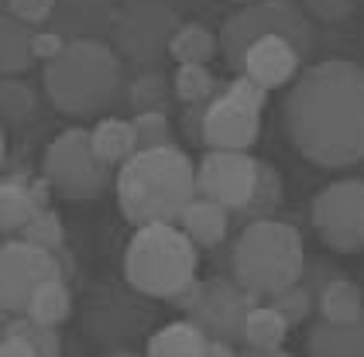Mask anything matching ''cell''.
Returning <instances> with one entry per match:
<instances>
[{
    "label": "cell",
    "mask_w": 364,
    "mask_h": 357,
    "mask_svg": "<svg viewBox=\"0 0 364 357\" xmlns=\"http://www.w3.org/2000/svg\"><path fill=\"white\" fill-rule=\"evenodd\" d=\"M255 186H258V159H251L247 151L206 148V155L196 165V193L223 203L230 213H241L251 203Z\"/></svg>",
    "instance_id": "obj_13"
},
{
    "label": "cell",
    "mask_w": 364,
    "mask_h": 357,
    "mask_svg": "<svg viewBox=\"0 0 364 357\" xmlns=\"http://www.w3.org/2000/svg\"><path fill=\"white\" fill-rule=\"evenodd\" d=\"M18 238L31 240V244H38L45 251H62L65 247V227H62V217L48 206V210H41L35 213L31 223H24V230H21Z\"/></svg>",
    "instance_id": "obj_29"
},
{
    "label": "cell",
    "mask_w": 364,
    "mask_h": 357,
    "mask_svg": "<svg viewBox=\"0 0 364 357\" xmlns=\"http://www.w3.org/2000/svg\"><path fill=\"white\" fill-rule=\"evenodd\" d=\"M186 309V319H193L210 340H227L237 343L244 340V319L247 309L262 299H255L247 289L227 278H210V282H193L182 296L172 299Z\"/></svg>",
    "instance_id": "obj_9"
},
{
    "label": "cell",
    "mask_w": 364,
    "mask_h": 357,
    "mask_svg": "<svg viewBox=\"0 0 364 357\" xmlns=\"http://www.w3.org/2000/svg\"><path fill=\"white\" fill-rule=\"evenodd\" d=\"M172 97H176L172 80H165L162 73H144V76H138L131 82V107H134V114H151V110L165 114Z\"/></svg>",
    "instance_id": "obj_28"
},
{
    "label": "cell",
    "mask_w": 364,
    "mask_h": 357,
    "mask_svg": "<svg viewBox=\"0 0 364 357\" xmlns=\"http://www.w3.org/2000/svg\"><path fill=\"white\" fill-rule=\"evenodd\" d=\"M0 110H4L7 127H24L38 114V97H35V90L28 82L4 76V82H0Z\"/></svg>",
    "instance_id": "obj_26"
},
{
    "label": "cell",
    "mask_w": 364,
    "mask_h": 357,
    "mask_svg": "<svg viewBox=\"0 0 364 357\" xmlns=\"http://www.w3.org/2000/svg\"><path fill=\"white\" fill-rule=\"evenodd\" d=\"M309 357H364V316L350 323L316 319L306 337Z\"/></svg>",
    "instance_id": "obj_15"
},
{
    "label": "cell",
    "mask_w": 364,
    "mask_h": 357,
    "mask_svg": "<svg viewBox=\"0 0 364 357\" xmlns=\"http://www.w3.org/2000/svg\"><path fill=\"white\" fill-rule=\"evenodd\" d=\"M182 21L162 0H131L114 18V41L131 62H155L176 38Z\"/></svg>",
    "instance_id": "obj_12"
},
{
    "label": "cell",
    "mask_w": 364,
    "mask_h": 357,
    "mask_svg": "<svg viewBox=\"0 0 364 357\" xmlns=\"http://www.w3.org/2000/svg\"><path fill=\"white\" fill-rule=\"evenodd\" d=\"M4 330H14V334H24V337L35 343V351H38V357H62V337L55 326H41V323H35V319H28L24 313L18 316V323H11L7 319V326Z\"/></svg>",
    "instance_id": "obj_30"
},
{
    "label": "cell",
    "mask_w": 364,
    "mask_h": 357,
    "mask_svg": "<svg viewBox=\"0 0 364 357\" xmlns=\"http://www.w3.org/2000/svg\"><path fill=\"white\" fill-rule=\"evenodd\" d=\"M264 35H285V38H292L299 45L303 55H309V48H313L309 21H306V14L292 0H251V4H244L241 11H234L230 18L223 21L220 59L234 73H241L247 48L258 38H264Z\"/></svg>",
    "instance_id": "obj_6"
},
{
    "label": "cell",
    "mask_w": 364,
    "mask_h": 357,
    "mask_svg": "<svg viewBox=\"0 0 364 357\" xmlns=\"http://www.w3.org/2000/svg\"><path fill=\"white\" fill-rule=\"evenodd\" d=\"M131 120H134L141 148H165V144H172V124H168L165 114L151 110V114H134Z\"/></svg>",
    "instance_id": "obj_32"
},
{
    "label": "cell",
    "mask_w": 364,
    "mask_h": 357,
    "mask_svg": "<svg viewBox=\"0 0 364 357\" xmlns=\"http://www.w3.org/2000/svg\"><path fill=\"white\" fill-rule=\"evenodd\" d=\"M35 31L18 18L0 21V69L4 76H21L35 65Z\"/></svg>",
    "instance_id": "obj_20"
},
{
    "label": "cell",
    "mask_w": 364,
    "mask_h": 357,
    "mask_svg": "<svg viewBox=\"0 0 364 357\" xmlns=\"http://www.w3.org/2000/svg\"><path fill=\"white\" fill-rule=\"evenodd\" d=\"M65 45L69 41L62 38L59 31H35V59H45V62L59 59L65 52Z\"/></svg>",
    "instance_id": "obj_34"
},
{
    "label": "cell",
    "mask_w": 364,
    "mask_h": 357,
    "mask_svg": "<svg viewBox=\"0 0 364 357\" xmlns=\"http://www.w3.org/2000/svg\"><path fill=\"white\" fill-rule=\"evenodd\" d=\"M282 206V176L272 161H258V186H255V196L244 206L237 217L244 223H255V220H268L275 210Z\"/></svg>",
    "instance_id": "obj_25"
},
{
    "label": "cell",
    "mask_w": 364,
    "mask_h": 357,
    "mask_svg": "<svg viewBox=\"0 0 364 357\" xmlns=\"http://www.w3.org/2000/svg\"><path fill=\"white\" fill-rule=\"evenodd\" d=\"M289 337V319L272 302H255L244 319V343L251 351H282Z\"/></svg>",
    "instance_id": "obj_21"
},
{
    "label": "cell",
    "mask_w": 364,
    "mask_h": 357,
    "mask_svg": "<svg viewBox=\"0 0 364 357\" xmlns=\"http://www.w3.org/2000/svg\"><path fill=\"white\" fill-rule=\"evenodd\" d=\"M196 244L176 223H144L124 251V278L155 299H176L196 282Z\"/></svg>",
    "instance_id": "obj_5"
},
{
    "label": "cell",
    "mask_w": 364,
    "mask_h": 357,
    "mask_svg": "<svg viewBox=\"0 0 364 357\" xmlns=\"http://www.w3.org/2000/svg\"><path fill=\"white\" fill-rule=\"evenodd\" d=\"M41 210H48V206L38 203L31 178H4V186H0V230L7 238L21 234L24 223H31L35 213H41Z\"/></svg>",
    "instance_id": "obj_18"
},
{
    "label": "cell",
    "mask_w": 364,
    "mask_h": 357,
    "mask_svg": "<svg viewBox=\"0 0 364 357\" xmlns=\"http://www.w3.org/2000/svg\"><path fill=\"white\" fill-rule=\"evenodd\" d=\"M90 138H93V151H97V159L107 161L110 169H121L131 155H138V151H141V144H138V131H134V120L103 117L97 127H90Z\"/></svg>",
    "instance_id": "obj_17"
},
{
    "label": "cell",
    "mask_w": 364,
    "mask_h": 357,
    "mask_svg": "<svg viewBox=\"0 0 364 357\" xmlns=\"http://www.w3.org/2000/svg\"><path fill=\"white\" fill-rule=\"evenodd\" d=\"M217 52H220V35H213L206 24H196V21L182 24L168 45V55L179 65L182 62H210Z\"/></svg>",
    "instance_id": "obj_24"
},
{
    "label": "cell",
    "mask_w": 364,
    "mask_h": 357,
    "mask_svg": "<svg viewBox=\"0 0 364 357\" xmlns=\"http://www.w3.org/2000/svg\"><path fill=\"white\" fill-rule=\"evenodd\" d=\"M110 357H138V354H127V351H117V354H110Z\"/></svg>",
    "instance_id": "obj_39"
},
{
    "label": "cell",
    "mask_w": 364,
    "mask_h": 357,
    "mask_svg": "<svg viewBox=\"0 0 364 357\" xmlns=\"http://www.w3.org/2000/svg\"><path fill=\"white\" fill-rule=\"evenodd\" d=\"M364 316V292L350 278H326L320 289V319L326 323H350Z\"/></svg>",
    "instance_id": "obj_22"
},
{
    "label": "cell",
    "mask_w": 364,
    "mask_h": 357,
    "mask_svg": "<svg viewBox=\"0 0 364 357\" xmlns=\"http://www.w3.org/2000/svg\"><path fill=\"white\" fill-rule=\"evenodd\" d=\"M282 127L313 165L344 169L364 161V65L326 59L303 69L282 100Z\"/></svg>",
    "instance_id": "obj_1"
},
{
    "label": "cell",
    "mask_w": 364,
    "mask_h": 357,
    "mask_svg": "<svg viewBox=\"0 0 364 357\" xmlns=\"http://www.w3.org/2000/svg\"><path fill=\"white\" fill-rule=\"evenodd\" d=\"M241 357H292V354H285V351H251L247 347V354H241Z\"/></svg>",
    "instance_id": "obj_38"
},
{
    "label": "cell",
    "mask_w": 364,
    "mask_h": 357,
    "mask_svg": "<svg viewBox=\"0 0 364 357\" xmlns=\"http://www.w3.org/2000/svg\"><path fill=\"white\" fill-rule=\"evenodd\" d=\"M268 90L255 82L247 73H237L223 86V93L206 103L203 110L200 141L206 148H227V151H247L258 131H262V110Z\"/></svg>",
    "instance_id": "obj_7"
},
{
    "label": "cell",
    "mask_w": 364,
    "mask_h": 357,
    "mask_svg": "<svg viewBox=\"0 0 364 357\" xmlns=\"http://www.w3.org/2000/svg\"><path fill=\"white\" fill-rule=\"evenodd\" d=\"M234 4H251V0H234Z\"/></svg>",
    "instance_id": "obj_40"
},
{
    "label": "cell",
    "mask_w": 364,
    "mask_h": 357,
    "mask_svg": "<svg viewBox=\"0 0 364 357\" xmlns=\"http://www.w3.org/2000/svg\"><path fill=\"white\" fill-rule=\"evenodd\" d=\"M285 319H289V326H299L306 316H309V309H313V292L306 289L303 282H296V285H289L285 292L268 299Z\"/></svg>",
    "instance_id": "obj_31"
},
{
    "label": "cell",
    "mask_w": 364,
    "mask_h": 357,
    "mask_svg": "<svg viewBox=\"0 0 364 357\" xmlns=\"http://www.w3.org/2000/svg\"><path fill=\"white\" fill-rule=\"evenodd\" d=\"M172 90H176V100L193 107V103H206L217 97V80L206 62H182L172 76Z\"/></svg>",
    "instance_id": "obj_27"
},
{
    "label": "cell",
    "mask_w": 364,
    "mask_h": 357,
    "mask_svg": "<svg viewBox=\"0 0 364 357\" xmlns=\"http://www.w3.org/2000/svg\"><path fill=\"white\" fill-rule=\"evenodd\" d=\"M230 268H234V278H237L241 289H247L255 299L268 302L272 296L285 292L289 285H296L303 278V234L292 223H282L275 217L244 223V230L234 240Z\"/></svg>",
    "instance_id": "obj_4"
},
{
    "label": "cell",
    "mask_w": 364,
    "mask_h": 357,
    "mask_svg": "<svg viewBox=\"0 0 364 357\" xmlns=\"http://www.w3.org/2000/svg\"><path fill=\"white\" fill-rule=\"evenodd\" d=\"M313 227L330 251H364V178H337L313 196Z\"/></svg>",
    "instance_id": "obj_10"
},
{
    "label": "cell",
    "mask_w": 364,
    "mask_h": 357,
    "mask_svg": "<svg viewBox=\"0 0 364 357\" xmlns=\"http://www.w3.org/2000/svg\"><path fill=\"white\" fill-rule=\"evenodd\" d=\"M117 206L127 223H179L186 206L200 196L196 193V165L189 155L165 144V148H141L124 161L114 176Z\"/></svg>",
    "instance_id": "obj_2"
},
{
    "label": "cell",
    "mask_w": 364,
    "mask_h": 357,
    "mask_svg": "<svg viewBox=\"0 0 364 357\" xmlns=\"http://www.w3.org/2000/svg\"><path fill=\"white\" fill-rule=\"evenodd\" d=\"M0 357H38V351H35V343L24 337V334L4 330V340H0Z\"/></svg>",
    "instance_id": "obj_35"
},
{
    "label": "cell",
    "mask_w": 364,
    "mask_h": 357,
    "mask_svg": "<svg viewBox=\"0 0 364 357\" xmlns=\"http://www.w3.org/2000/svg\"><path fill=\"white\" fill-rule=\"evenodd\" d=\"M303 52L299 45L285 35H264L258 38L247 55H244V69L255 82H262L264 90H279V86H289V82L299 76V65H303Z\"/></svg>",
    "instance_id": "obj_14"
},
{
    "label": "cell",
    "mask_w": 364,
    "mask_h": 357,
    "mask_svg": "<svg viewBox=\"0 0 364 357\" xmlns=\"http://www.w3.org/2000/svg\"><path fill=\"white\" fill-rule=\"evenodd\" d=\"M28 319H35L41 326H59L73 316V296H69V285L65 278H48L38 292L28 302Z\"/></svg>",
    "instance_id": "obj_23"
},
{
    "label": "cell",
    "mask_w": 364,
    "mask_h": 357,
    "mask_svg": "<svg viewBox=\"0 0 364 357\" xmlns=\"http://www.w3.org/2000/svg\"><path fill=\"white\" fill-rule=\"evenodd\" d=\"M45 97L69 117L107 110L121 90V55L100 38H73L59 59L45 62Z\"/></svg>",
    "instance_id": "obj_3"
},
{
    "label": "cell",
    "mask_w": 364,
    "mask_h": 357,
    "mask_svg": "<svg viewBox=\"0 0 364 357\" xmlns=\"http://www.w3.org/2000/svg\"><path fill=\"white\" fill-rule=\"evenodd\" d=\"M206 343H210V337L193 319H176V323H165L148 340L144 357H206Z\"/></svg>",
    "instance_id": "obj_19"
},
{
    "label": "cell",
    "mask_w": 364,
    "mask_h": 357,
    "mask_svg": "<svg viewBox=\"0 0 364 357\" xmlns=\"http://www.w3.org/2000/svg\"><path fill=\"white\" fill-rule=\"evenodd\" d=\"M41 169H45V178L52 182L55 196L73 199V203L97 199L114 182L110 165L97 159L93 138H90L86 127H65L59 138L48 144Z\"/></svg>",
    "instance_id": "obj_8"
},
{
    "label": "cell",
    "mask_w": 364,
    "mask_h": 357,
    "mask_svg": "<svg viewBox=\"0 0 364 357\" xmlns=\"http://www.w3.org/2000/svg\"><path fill=\"white\" fill-rule=\"evenodd\" d=\"M320 18H326V21H341V18H347L350 11H354V4L350 0H306Z\"/></svg>",
    "instance_id": "obj_36"
},
{
    "label": "cell",
    "mask_w": 364,
    "mask_h": 357,
    "mask_svg": "<svg viewBox=\"0 0 364 357\" xmlns=\"http://www.w3.org/2000/svg\"><path fill=\"white\" fill-rule=\"evenodd\" d=\"M59 0H7V14L24 21V24H41L55 14Z\"/></svg>",
    "instance_id": "obj_33"
},
{
    "label": "cell",
    "mask_w": 364,
    "mask_h": 357,
    "mask_svg": "<svg viewBox=\"0 0 364 357\" xmlns=\"http://www.w3.org/2000/svg\"><path fill=\"white\" fill-rule=\"evenodd\" d=\"M48 278H65L59 251H45L24 238H7L0 247V306L7 316L28 313V302Z\"/></svg>",
    "instance_id": "obj_11"
},
{
    "label": "cell",
    "mask_w": 364,
    "mask_h": 357,
    "mask_svg": "<svg viewBox=\"0 0 364 357\" xmlns=\"http://www.w3.org/2000/svg\"><path fill=\"white\" fill-rule=\"evenodd\" d=\"M206 357H237V354H234V343H227V340H210V343H206Z\"/></svg>",
    "instance_id": "obj_37"
},
{
    "label": "cell",
    "mask_w": 364,
    "mask_h": 357,
    "mask_svg": "<svg viewBox=\"0 0 364 357\" xmlns=\"http://www.w3.org/2000/svg\"><path fill=\"white\" fill-rule=\"evenodd\" d=\"M182 230L193 238L196 247H217L223 238H227V227H230V210L217 203V199H206V196H196L186 213H182Z\"/></svg>",
    "instance_id": "obj_16"
}]
</instances>
